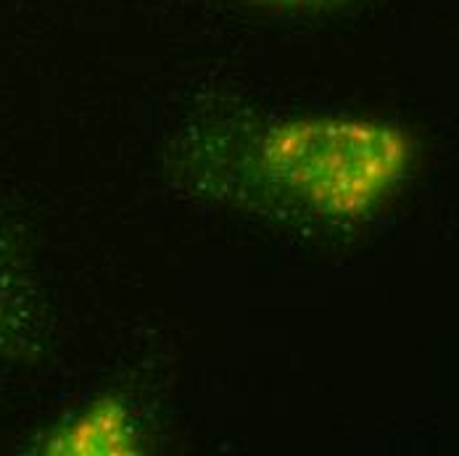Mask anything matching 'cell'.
Wrapping results in <instances>:
<instances>
[{
    "instance_id": "1",
    "label": "cell",
    "mask_w": 459,
    "mask_h": 456,
    "mask_svg": "<svg viewBox=\"0 0 459 456\" xmlns=\"http://www.w3.org/2000/svg\"><path fill=\"white\" fill-rule=\"evenodd\" d=\"M412 140L365 116H299L259 137L254 172L285 203L320 219H359L404 183Z\"/></svg>"
},
{
    "instance_id": "2",
    "label": "cell",
    "mask_w": 459,
    "mask_h": 456,
    "mask_svg": "<svg viewBox=\"0 0 459 456\" xmlns=\"http://www.w3.org/2000/svg\"><path fill=\"white\" fill-rule=\"evenodd\" d=\"M43 452L50 456H135L140 454L135 417L122 399L103 396L69 425H61Z\"/></svg>"
},
{
    "instance_id": "3",
    "label": "cell",
    "mask_w": 459,
    "mask_h": 456,
    "mask_svg": "<svg viewBox=\"0 0 459 456\" xmlns=\"http://www.w3.org/2000/svg\"><path fill=\"white\" fill-rule=\"evenodd\" d=\"M256 3H273V5H330L343 0H256Z\"/></svg>"
}]
</instances>
